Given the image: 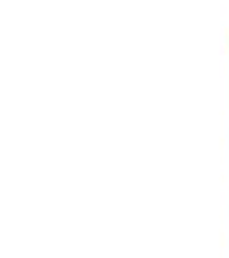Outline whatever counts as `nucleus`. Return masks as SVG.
I'll return each instance as SVG.
<instances>
[]
</instances>
